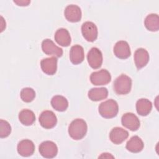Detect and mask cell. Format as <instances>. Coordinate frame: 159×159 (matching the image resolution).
Segmentation results:
<instances>
[{"instance_id":"7","label":"cell","mask_w":159,"mask_h":159,"mask_svg":"<svg viewBox=\"0 0 159 159\" xmlns=\"http://www.w3.org/2000/svg\"><path fill=\"white\" fill-rule=\"evenodd\" d=\"M39 122L40 125L47 129L54 127L57 122V118L52 111H44L39 116Z\"/></svg>"},{"instance_id":"8","label":"cell","mask_w":159,"mask_h":159,"mask_svg":"<svg viewBox=\"0 0 159 159\" xmlns=\"http://www.w3.org/2000/svg\"><path fill=\"white\" fill-rule=\"evenodd\" d=\"M87 60L92 68H99L102 63V54L99 49L96 47H93L88 53Z\"/></svg>"},{"instance_id":"3","label":"cell","mask_w":159,"mask_h":159,"mask_svg":"<svg viewBox=\"0 0 159 159\" xmlns=\"http://www.w3.org/2000/svg\"><path fill=\"white\" fill-rule=\"evenodd\" d=\"M132 88V80L126 75L122 74L114 82V90L117 94H127Z\"/></svg>"},{"instance_id":"10","label":"cell","mask_w":159,"mask_h":159,"mask_svg":"<svg viewBox=\"0 0 159 159\" xmlns=\"http://www.w3.org/2000/svg\"><path fill=\"white\" fill-rule=\"evenodd\" d=\"M121 122L123 126L132 131H136L140 125L138 117L131 112L124 114L121 118Z\"/></svg>"},{"instance_id":"13","label":"cell","mask_w":159,"mask_h":159,"mask_svg":"<svg viewBox=\"0 0 159 159\" xmlns=\"http://www.w3.org/2000/svg\"><path fill=\"white\" fill-rule=\"evenodd\" d=\"M40 67L43 73L48 75H54L57 70V59L56 57L46 58L41 60Z\"/></svg>"},{"instance_id":"16","label":"cell","mask_w":159,"mask_h":159,"mask_svg":"<svg viewBox=\"0 0 159 159\" xmlns=\"http://www.w3.org/2000/svg\"><path fill=\"white\" fill-rule=\"evenodd\" d=\"M128 136L129 132L126 130L118 127L113 128L109 134V139L114 144H120Z\"/></svg>"},{"instance_id":"17","label":"cell","mask_w":159,"mask_h":159,"mask_svg":"<svg viewBox=\"0 0 159 159\" xmlns=\"http://www.w3.org/2000/svg\"><path fill=\"white\" fill-rule=\"evenodd\" d=\"M84 58L83 48L80 45H75L71 47L70 52V59L74 65L81 63Z\"/></svg>"},{"instance_id":"15","label":"cell","mask_w":159,"mask_h":159,"mask_svg":"<svg viewBox=\"0 0 159 159\" xmlns=\"http://www.w3.org/2000/svg\"><path fill=\"white\" fill-rule=\"evenodd\" d=\"M35 150V145L32 141L24 139L20 141L17 145V152L22 157L31 156Z\"/></svg>"},{"instance_id":"26","label":"cell","mask_w":159,"mask_h":159,"mask_svg":"<svg viewBox=\"0 0 159 159\" xmlns=\"http://www.w3.org/2000/svg\"><path fill=\"white\" fill-rule=\"evenodd\" d=\"M11 132V127L9 123L4 120H0V137L6 138L9 135Z\"/></svg>"},{"instance_id":"23","label":"cell","mask_w":159,"mask_h":159,"mask_svg":"<svg viewBox=\"0 0 159 159\" xmlns=\"http://www.w3.org/2000/svg\"><path fill=\"white\" fill-rule=\"evenodd\" d=\"M19 120L24 125H31L35 121V116L29 109H23L19 114Z\"/></svg>"},{"instance_id":"12","label":"cell","mask_w":159,"mask_h":159,"mask_svg":"<svg viewBox=\"0 0 159 159\" xmlns=\"http://www.w3.org/2000/svg\"><path fill=\"white\" fill-rule=\"evenodd\" d=\"M114 53L119 58L126 59L129 58L131 54L129 43L124 40L118 41L114 47Z\"/></svg>"},{"instance_id":"6","label":"cell","mask_w":159,"mask_h":159,"mask_svg":"<svg viewBox=\"0 0 159 159\" xmlns=\"http://www.w3.org/2000/svg\"><path fill=\"white\" fill-rule=\"evenodd\" d=\"M81 32L83 37L88 42H94L98 37V28L92 22H84L81 25Z\"/></svg>"},{"instance_id":"28","label":"cell","mask_w":159,"mask_h":159,"mask_svg":"<svg viewBox=\"0 0 159 159\" xmlns=\"http://www.w3.org/2000/svg\"><path fill=\"white\" fill-rule=\"evenodd\" d=\"M99 158H114V157L112 155H111V153H103L101 154V155H100L99 157Z\"/></svg>"},{"instance_id":"9","label":"cell","mask_w":159,"mask_h":159,"mask_svg":"<svg viewBox=\"0 0 159 159\" xmlns=\"http://www.w3.org/2000/svg\"><path fill=\"white\" fill-rule=\"evenodd\" d=\"M42 49L43 52L48 55L54 57H61L63 55V50L57 46L50 39H45L42 43Z\"/></svg>"},{"instance_id":"1","label":"cell","mask_w":159,"mask_h":159,"mask_svg":"<svg viewBox=\"0 0 159 159\" xmlns=\"http://www.w3.org/2000/svg\"><path fill=\"white\" fill-rule=\"evenodd\" d=\"M87 130L86 122L82 119H76L70 124L68 134L71 138L78 140L82 139L86 135Z\"/></svg>"},{"instance_id":"18","label":"cell","mask_w":159,"mask_h":159,"mask_svg":"<svg viewBox=\"0 0 159 159\" xmlns=\"http://www.w3.org/2000/svg\"><path fill=\"white\" fill-rule=\"evenodd\" d=\"M54 37L57 43L62 47H68L71 43V37L66 29H58L56 31Z\"/></svg>"},{"instance_id":"21","label":"cell","mask_w":159,"mask_h":159,"mask_svg":"<svg viewBox=\"0 0 159 159\" xmlns=\"http://www.w3.org/2000/svg\"><path fill=\"white\" fill-rule=\"evenodd\" d=\"M88 98L93 101H99L106 99L108 96V91L106 88H94L88 91Z\"/></svg>"},{"instance_id":"4","label":"cell","mask_w":159,"mask_h":159,"mask_svg":"<svg viewBox=\"0 0 159 159\" xmlns=\"http://www.w3.org/2000/svg\"><path fill=\"white\" fill-rule=\"evenodd\" d=\"M111 80L110 73L107 70H101L91 73L90 81L92 84L96 86H102L108 84Z\"/></svg>"},{"instance_id":"24","label":"cell","mask_w":159,"mask_h":159,"mask_svg":"<svg viewBox=\"0 0 159 159\" xmlns=\"http://www.w3.org/2000/svg\"><path fill=\"white\" fill-rule=\"evenodd\" d=\"M145 27L150 31L156 32L159 29V17L157 14L148 15L144 21Z\"/></svg>"},{"instance_id":"5","label":"cell","mask_w":159,"mask_h":159,"mask_svg":"<svg viewBox=\"0 0 159 159\" xmlns=\"http://www.w3.org/2000/svg\"><path fill=\"white\" fill-rule=\"evenodd\" d=\"M39 150L40 154L44 158H52L56 157L58 153L57 145L52 141H45L39 145Z\"/></svg>"},{"instance_id":"27","label":"cell","mask_w":159,"mask_h":159,"mask_svg":"<svg viewBox=\"0 0 159 159\" xmlns=\"http://www.w3.org/2000/svg\"><path fill=\"white\" fill-rule=\"evenodd\" d=\"M14 2L18 6H28V4L30 2V1H14Z\"/></svg>"},{"instance_id":"11","label":"cell","mask_w":159,"mask_h":159,"mask_svg":"<svg viewBox=\"0 0 159 159\" xmlns=\"http://www.w3.org/2000/svg\"><path fill=\"white\" fill-rule=\"evenodd\" d=\"M64 14L65 18L71 22H79L81 19V11L77 5L71 4L66 7Z\"/></svg>"},{"instance_id":"14","label":"cell","mask_w":159,"mask_h":159,"mask_svg":"<svg viewBox=\"0 0 159 159\" xmlns=\"http://www.w3.org/2000/svg\"><path fill=\"white\" fill-rule=\"evenodd\" d=\"M134 61L138 70L146 66L149 61V54L148 52L143 48H139L134 53Z\"/></svg>"},{"instance_id":"22","label":"cell","mask_w":159,"mask_h":159,"mask_svg":"<svg viewBox=\"0 0 159 159\" xmlns=\"http://www.w3.org/2000/svg\"><path fill=\"white\" fill-rule=\"evenodd\" d=\"M51 104L54 109L60 112L66 111L68 107V100L61 95L53 96L51 100Z\"/></svg>"},{"instance_id":"2","label":"cell","mask_w":159,"mask_h":159,"mask_svg":"<svg viewBox=\"0 0 159 159\" xmlns=\"http://www.w3.org/2000/svg\"><path fill=\"white\" fill-rule=\"evenodd\" d=\"M118 111V104L113 99H108L104 101L99 106V112L100 115L106 119H111L116 117Z\"/></svg>"},{"instance_id":"20","label":"cell","mask_w":159,"mask_h":159,"mask_svg":"<svg viewBox=\"0 0 159 159\" xmlns=\"http://www.w3.org/2000/svg\"><path fill=\"white\" fill-rule=\"evenodd\" d=\"M152 109V102L147 99L142 98L136 102V110L137 113L142 116H146L151 112Z\"/></svg>"},{"instance_id":"19","label":"cell","mask_w":159,"mask_h":159,"mask_svg":"<svg viewBox=\"0 0 159 159\" xmlns=\"http://www.w3.org/2000/svg\"><path fill=\"white\" fill-rule=\"evenodd\" d=\"M144 147L142 140L137 135L132 137L126 143V148L132 153L141 152Z\"/></svg>"},{"instance_id":"25","label":"cell","mask_w":159,"mask_h":159,"mask_svg":"<svg viewBox=\"0 0 159 159\" xmlns=\"http://www.w3.org/2000/svg\"><path fill=\"white\" fill-rule=\"evenodd\" d=\"M20 96L23 101L25 102H30L35 98V92L31 88H24L21 90Z\"/></svg>"}]
</instances>
